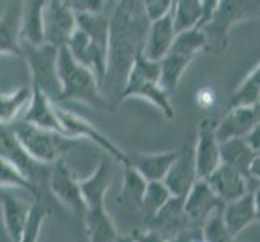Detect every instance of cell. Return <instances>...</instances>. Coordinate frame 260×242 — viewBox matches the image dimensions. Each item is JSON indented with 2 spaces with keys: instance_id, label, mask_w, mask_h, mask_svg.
Wrapping results in <instances>:
<instances>
[{
  "instance_id": "obj_1",
  "label": "cell",
  "mask_w": 260,
  "mask_h": 242,
  "mask_svg": "<svg viewBox=\"0 0 260 242\" xmlns=\"http://www.w3.org/2000/svg\"><path fill=\"white\" fill-rule=\"evenodd\" d=\"M150 21L144 12V2H116L110 13L109 73L105 83L124 89L131 68L139 53L144 52Z\"/></svg>"
},
{
  "instance_id": "obj_2",
  "label": "cell",
  "mask_w": 260,
  "mask_h": 242,
  "mask_svg": "<svg viewBox=\"0 0 260 242\" xmlns=\"http://www.w3.org/2000/svg\"><path fill=\"white\" fill-rule=\"evenodd\" d=\"M78 28L73 34L68 50L78 63L89 68L105 83L109 73L110 49V15L104 13H76Z\"/></svg>"
},
{
  "instance_id": "obj_3",
  "label": "cell",
  "mask_w": 260,
  "mask_h": 242,
  "mask_svg": "<svg viewBox=\"0 0 260 242\" xmlns=\"http://www.w3.org/2000/svg\"><path fill=\"white\" fill-rule=\"evenodd\" d=\"M112 163L104 157L91 176L81 179V191L86 202L84 229L89 242H116V231L109 212L105 209V197L112 184Z\"/></svg>"
},
{
  "instance_id": "obj_4",
  "label": "cell",
  "mask_w": 260,
  "mask_h": 242,
  "mask_svg": "<svg viewBox=\"0 0 260 242\" xmlns=\"http://www.w3.org/2000/svg\"><path fill=\"white\" fill-rule=\"evenodd\" d=\"M58 78L61 94L55 103L73 100L101 112L107 110V100L101 91V81L91 70L78 63L68 47L60 49L58 53Z\"/></svg>"
},
{
  "instance_id": "obj_5",
  "label": "cell",
  "mask_w": 260,
  "mask_h": 242,
  "mask_svg": "<svg viewBox=\"0 0 260 242\" xmlns=\"http://www.w3.org/2000/svg\"><path fill=\"white\" fill-rule=\"evenodd\" d=\"M128 98H142L150 102L164 113L167 120L175 118V107L170 95L162 86V68L158 61L149 60L144 52L139 53L131 68L124 89L120 94V100Z\"/></svg>"
},
{
  "instance_id": "obj_6",
  "label": "cell",
  "mask_w": 260,
  "mask_h": 242,
  "mask_svg": "<svg viewBox=\"0 0 260 242\" xmlns=\"http://www.w3.org/2000/svg\"><path fill=\"white\" fill-rule=\"evenodd\" d=\"M10 128L26 152L38 163L55 165L58 160L65 158L70 150L76 149L83 142V139L68 137L65 134L42 129L26 121H16Z\"/></svg>"
},
{
  "instance_id": "obj_7",
  "label": "cell",
  "mask_w": 260,
  "mask_h": 242,
  "mask_svg": "<svg viewBox=\"0 0 260 242\" xmlns=\"http://www.w3.org/2000/svg\"><path fill=\"white\" fill-rule=\"evenodd\" d=\"M205 49H209V41L202 29H192L176 36L172 50L160 61L162 86L168 95H172L178 89L179 81L194 57Z\"/></svg>"
},
{
  "instance_id": "obj_8",
  "label": "cell",
  "mask_w": 260,
  "mask_h": 242,
  "mask_svg": "<svg viewBox=\"0 0 260 242\" xmlns=\"http://www.w3.org/2000/svg\"><path fill=\"white\" fill-rule=\"evenodd\" d=\"M58 53L60 49L49 46V44L39 47H23V57L28 61L31 73V86L39 87L53 102H57L61 94Z\"/></svg>"
},
{
  "instance_id": "obj_9",
  "label": "cell",
  "mask_w": 260,
  "mask_h": 242,
  "mask_svg": "<svg viewBox=\"0 0 260 242\" xmlns=\"http://www.w3.org/2000/svg\"><path fill=\"white\" fill-rule=\"evenodd\" d=\"M254 18H260V2H235V0L220 2L213 21L202 29L207 36L209 49L213 47L217 52L225 50L233 26Z\"/></svg>"
},
{
  "instance_id": "obj_10",
  "label": "cell",
  "mask_w": 260,
  "mask_h": 242,
  "mask_svg": "<svg viewBox=\"0 0 260 242\" xmlns=\"http://www.w3.org/2000/svg\"><path fill=\"white\" fill-rule=\"evenodd\" d=\"M57 113L68 137L83 139V141L89 139V141H92L95 146L104 149L115 161H120L123 166L131 163L129 154H126L123 149H120L113 141L107 137L101 129H97L91 121H87L86 118H83V116H79L73 112L61 109L58 103H57Z\"/></svg>"
},
{
  "instance_id": "obj_11",
  "label": "cell",
  "mask_w": 260,
  "mask_h": 242,
  "mask_svg": "<svg viewBox=\"0 0 260 242\" xmlns=\"http://www.w3.org/2000/svg\"><path fill=\"white\" fill-rule=\"evenodd\" d=\"M44 26H46V44L57 49L68 47L78 28L76 12L71 7V2H61V0L46 2Z\"/></svg>"
},
{
  "instance_id": "obj_12",
  "label": "cell",
  "mask_w": 260,
  "mask_h": 242,
  "mask_svg": "<svg viewBox=\"0 0 260 242\" xmlns=\"http://www.w3.org/2000/svg\"><path fill=\"white\" fill-rule=\"evenodd\" d=\"M50 191L57 197V200L73 212L78 217L84 218L86 215V202L81 191V179H78L73 169L65 161V158L58 160L50 173Z\"/></svg>"
},
{
  "instance_id": "obj_13",
  "label": "cell",
  "mask_w": 260,
  "mask_h": 242,
  "mask_svg": "<svg viewBox=\"0 0 260 242\" xmlns=\"http://www.w3.org/2000/svg\"><path fill=\"white\" fill-rule=\"evenodd\" d=\"M217 124L213 120L204 118L197 128L194 150L199 179H209L221 165V144L217 137Z\"/></svg>"
},
{
  "instance_id": "obj_14",
  "label": "cell",
  "mask_w": 260,
  "mask_h": 242,
  "mask_svg": "<svg viewBox=\"0 0 260 242\" xmlns=\"http://www.w3.org/2000/svg\"><path fill=\"white\" fill-rule=\"evenodd\" d=\"M197 181H199V173H197L196 165V150L189 144H186L179 149V154L172 168H170L164 183L167 184L170 192L173 194V197L186 199V195L191 192Z\"/></svg>"
},
{
  "instance_id": "obj_15",
  "label": "cell",
  "mask_w": 260,
  "mask_h": 242,
  "mask_svg": "<svg viewBox=\"0 0 260 242\" xmlns=\"http://www.w3.org/2000/svg\"><path fill=\"white\" fill-rule=\"evenodd\" d=\"M220 209H225V203L212 191L207 179H199L184 199V210L187 218H189L191 225L199 228L204 226V223L210 218L212 213Z\"/></svg>"
},
{
  "instance_id": "obj_16",
  "label": "cell",
  "mask_w": 260,
  "mask_h": 242,
  "mask_svg": "<svg viewBox=\"0 0 260 242\" xmlns=\"http://www.w3.org/2000/svg\"><path fill=\"white\" fill-rule=\"evenodd\" d=\"M258 121V107H233L217 124L220 144L233 139H246Z\"/></svg>"
},
{
  "instance_id": "obj_17",
  "label": "cell",
  "mask_w": 260,
  "mask_h": 242,
  "mask_svg": "<svg viewBox=\"0 0 260 242\" xmlns=\"http://www.w3.org/2000/svg\"><path fill=\"white\" fill-rule=\"evenodd\" d=\"M0 203H2L4 228L8 237L12 239V242H20L26 225L29 221L32 203L15 195L12 189H2V192H0Z\"/></svg>"
},
{
  "instance_id": "obj_18",
  "label": "cell",
  "mask_w": 260,
  "mask_h": 242,
  "mask_svg": "<svg viewBox=\"0 0 260 242\" xmlns=\"http://www.w3.org/2000/svg\"><path fill=\"white\" fill-rule=\"evenodd\" d=\"M4 2L0 20V53L4 55H23L21 44V15L23 2Z\"/></svg>"
},
{
  "instance_id": "obj_19",
  "label": "cell",
  "mask_w": 260,
  "mask_h": 242,
  "mask_svg": "<svg viewBox=\"0 0 260 242\" xmlns=\"http://www.w3.org/2000/svg\"><path fill=\"white\" fill-rule=\"evenodd\" d=\"M207 183L210 184L212 191L217 194V197L225 205L241 199V197L247 195L249 192H252L249 191V176L223 163L207 179Z\"/></svg>"
},
{
  "instance_id": "obj_20",
  "label": "cell",
  "mask_w": 260,
  "mask_h": 242,
  "mask_svg": "<svg viewBox=\"0 0 260 242\" xmlns=\"http://www.w3.org/2000/svg\"><path fill=\"white\" fill-rule=\"evenodd\" d=\"M31 87H32V98H31L29 107L26 109V115L23 121L31 123L34 126H39L42 129L55 131L67 136L65 128L57 113V103L53 102L46 92L41 91L39 87H36V86H31Z\"/></svg>"
},
{
  "instance_id": "obj_21",
  "label": "cell",
  "mask_w": 260,
  "mask_h": 242,
  "mask_svg": "<svg viewBox=\"0 0 260 242\" xmlns=\"http://www.w3.org/2000/svg\"><path fill=\"white\" fill-rule=\"evenodd\" d=\"M176 36L178 34L173 24V15H168L160 21L150 23L147 39H146L144 55L149 60H154L160 63L168 55V52L172 50Z\"/></svg>"
},
{
  "instance_id": "obj_22",
  "label": "cell",
  "mask_w": 260,
  "mask_h": 242,
  "mask_svg": "<svg viewBox=\"0 0 260 242\" xmlns=\"http://www.w3.org/2000/svg\"><path fill=\"white\" fill-rule=\"evenodd\" d=\"M44 0L23 2L21 15V44L23 47H39L46 44V26H44Z\"/></svg>"
},
{
  "instance_id": "obj_23",
  "label": "cell",
  "mask_w": 260,
  "mask_h": 242,
  "mask_svg": "<svg viewBox=\"0 0 260 242\" xmlns=\"http://www.w3.org/2000/svg\"><path fill=\"white\" fill-rule=\"evenodd\" d=\"M179 149L160 152V154H129L131 166L144 176L149 183L165 181L170 168L175 163Z\"/></svg>"
},
{
  "instance_id": "obj_24",
  "label": "cell",
  "mask_w": 260,
  "mask_h": 242,
  "mask_svg": "<svg viewBox=\"0 0 260 242\" xmlns=\"http://www.w3.org/2000/svg\"><path fill=\"white\" fill-rule=\"evenodd\" d=\"M0 160L8 161L10 165H13L16 169L28 176L29 179L34 181L36 175V161L26 149L21 146V142L18 141L15 136V132L12 131L10 126H2V137H0Z\"/></svg>"
},
{
  "instance_id": "obj_25",
  "label": "cell",
  "mask_w": 260,
  "mask_h": 242,
  "mask_svg": "<svg viewBox=\"0 0 260 242\" xmlns=\"http://www.w3.org/2000/svg\"><path fill=\"white\" fill-rule=\"evenodd\" d=\"M223 220H225L228 231L235 237H238L249 225L255 223L257 213H255L254 191L235 202L226 203L225 209H223Z\"/></svg>"
},
{
  "instance_id": "obj_26",
  "label": "cell",
  "mask_w": 260,
  "mask_h": 242,
  "mask_svg": "<svg viewBox=\"0 0 260 242\" xmlns=\"http://www.w3.org/2000/svg\"><path fill=\"white\" fill-rule=\"evenodd\" d=\"M149 181L131 165L123 166V183L118 194V203L131 212H141Z\"/></svg>"
},
{
  "instance_id": "obj_27",
  "label": "cell",
  "mask_w": 260,
  "mask_h": 242,
  "mask_svg": "<svg viewBox=\"0 0 260 242\" xmlns=\"http://www.w3.org/2000/svg\"><path fill=\"white\" fill-rule=\"evenodd\" d=\"M255 157L257 152L249 146L246 139H233L221 144V163L238 169L249 178Z\"/></svg>"
},
{
  "instance_id": "obj_28",
  "label": "cell",
  "mask_w": 260,
  "mask_h": 242,
  "mask_svg": "<svg viewBox=\"0 0 260 242\" xmlns=\"http://www.w3.org/2000/svg\"><path fill=\"white\" fill-rule=\"evenodd\" d=\"M32 98V87L21 86L12 92L0 95V123L2 126H12L24 107H29Z\"/></svg>"
},
{
  "instance_id": "obj_29",
  "label": "cell",
  "mask_w": 260,
  "mask_h": 242,
  "mask_svg": "<svg viewBox=\"0 0 260 242\" xmlns=\"http://www.w3.org/2000/svg\"><path fill=\"white\" fill-rule=\"evenodd\" d=\"M172 15L176 34L199 29L202 18V2L201 0H179V2H175Z\"/></svg>"
},
{
  "instance_id": "obj_30",
  "label": "cell",
  "mask_w": 260,
  "mask_h": 242,
  "mask_svg": "<svg viewBox=\"0 0 260 242\" xmlns=\"http://www.w3.org/2000/svg\"><path fill=\"white\" fill-rule=\"evenodd\" d=\"M233 107H260V63L231 94L230 109Z\"/></svg>"
},
{
  "instance_id": "obj_31",
  "label": "cell",
  "mask_w": 260,
  "mask_h": 242,
  "mask_svg": "<svg viewBox=\"0 0 260 242\" xmlns=\"http://www.w3.org/2000/svg\"><path fill=\"white\" fill-rule=\"evenodd\" d=\"M172 199L173 194L170 192L164 181H152L147 184V191L144 195V202H142L141 213H144L147 221H152Z\"/></svg>"
},
{
  "instance_id": "obj_32",
  "label": "cell",
  "mask_w": 260,
  "mask_h": 242,
  "mask_svg": "<svg viewBox=\"0 0 260 242\" xmlns=\"http://www.w3.org/2000/svg\"><path fill=\"white\" fill-rule=\"evenodd\" d=\"M0 184H2V189L20 187V189H24L31 195H34V200L42 199L41 191L38 189V186H36L32 179L24 176L20 169H16L13 165H10L8 161H4V160H0Z\"/></svg>"
},
{
  "instance_id": "obj_33",
  "label": "cell",
  "mask_w": 260,
  "mask_h": 242,
  "mask_svg": "<svg viewBox=\"0 0 260 242\" xmlns=\"http://www.w3.org/2000/svg\"><path fill=\"white\" fill-rule=\"evenodd\" d=\"M49 212H50L49 207L42 202V199L32 202L29 221H28V225H26V229L23 232V237L20 242H39L42 226L49 217Z\"/></svg>"
},
{
  "instance_id": "obj_34",
  "label": "cell",
  "mask_w": 260,
  "mask_h": 242,
  "mask_svg": "<svg viewBox=\"0 0 260 242\" xmlns=\"http://www.w3.org/2000/svg\"><path fill=\"white\" fill-rule=\"evenodd\" d=\"M202 236L207 242H236V237L228 231L223 220V209L210 215V218L204 223Z\"/></svg>"
},
{
  "instance_id": "obj_35",
  "label": "cell",
  "mask_w": 260,
  "mask_h": 242,
  "mask_svg": "<svg viewBox=\"0 0 260 242\" xmlns=\"http://www.w3.org/2000/svg\"><path fill=\"white\" fill-rule=\"evenodd\" d=\"M175 2L172 0H144V12L150 23H155L172 15Z\"/></svg>"
},
{
  "instance_id": "obj_36",
  "label": "cell",
  "mask_w": 260,
  "mask_h": 242,
  "mask_svg": "<svg viewBox=\"0 0 260 242\" xmlns=\"http://www.w3.org/2000/svg\"><path fill=\"white\" fill-rule=\"evenodd\" d=\"M218 7H220L218 0H204V2H202V18H201L199 29H205L213 21L215 15H217Z\"/></svg>"
},
{
  "instance_id": "obj_37",
  "label": "cell",
  "mask_w": 260,
  "mask_h": 242,
  "mask_svg": "<svg viewBox=\"0 0 260 242\" xmlns=\"http://www.w3.org/2000/svg\"><path fill=\"white\" fill-rule=\"evenodd\" d=\"M196 102L199 107H202V109H209L215 102V92L209 87H202L199 89V92L196 94Z\"/></svg>"
},
{
  "instance_id": "obj_38",
  "label": "cell",
  "mask_w": 260,
  "mask_h": 242,
  "mask_svg": "<svg viewBox=\"0 0 260 242\" xmlns=\"http://www.w3.org/2000/svg\"><path fill=\"white\" fill-rule=\"evenodd\" d=\"M172 242H207L202 236V229L199 231H184Z\"/></svg>"
},
{
  "instance_id": "obj_39",
  "label": "cell",
  "mask_w": 260,
  "mask_h": 242,
  "mask_svg": "<svg viewBox=\"0 0 260 242\" xmlns=\"http://www.w3.org/2000/svg\"><path fill=\"white\" fill-rule=\"evenodd\" d=\"M246 141L249 142V146L258 154V152H260V121L257 123V126L252 129V132H250L249 136L246 137Z\"/></svg>"
},
{
  "instance_id": "obj_40",
  "label": "cell",
  "mask_w": 260,
  "mask_h": 242,
  "mask_svg": "<svg viewBox=\"0 0 260 242\" xmlns=\"http://www.w3.org/2000/svg\"><path fill=\"white\" fill-rule=\"evenodd\" d=\"M250 178L258 179V181H260V152L257 154V157H255V160H254L252 166H250Z\"/></svg>"
},
{
  "instance_id": "obj_41",
  "label": "cell",
  "mask_w": 260,
  "mask_h": 242,
  "mask_svg": "<svg viewBox=\"0 0 260 242\" xmlns=\"http://www.w3.org/2000/svg\"><path fill=\"white\" fill-rule=\"evenodd\" d=\"M254 199H255V213H257V223H260V186L254 191Z\"/></svg>"
},
{
  "instance_id": "obj_42",
  "label": "cell",
  "mask_w": 260,
  "mask_h": 242,
  "mask_svg": "<svg viewBox=\"0 0 260 242\" xmlns=\"http://www.w3.org/2000/svg\"><path fill=\"white\" fill-rule=\"evenodd\" d=\"M116 242H139L138 239H134L133 236H120L116 239Z\"/></svg>"
},
{
  "instance_id": "obj_43",
  "label": "cell",
  "mask_w": 260,
  "mask_h": 242,
  "mask_svg": "<svg viewBox=\"0 0 260 242\" xmlns=\"http://www.w3.org/2000/svg\"><path fill=\"white\" fill-rule=\"evenodd\" d=\"M168 242H172V240H168Z\"/></svg>"
}]
</instances>
